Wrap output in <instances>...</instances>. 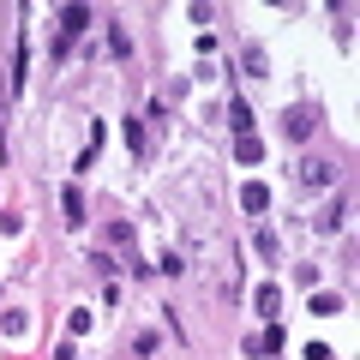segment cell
<instances>
[{"mask_svg":"<svg viewBox=\"0 0 360 360\" xmlns=\"http://www.w3.org/2000/svg\"><path fill=\"white\" fill-rule=\"evenodd\" d=\"M127 144H132V150L144 156V144H150V132H144V120H127Z\"/></svg>","mask_w":360,"mask_h":360,"instance_id":"10","label":"cell"},{"mask_svg":"<svg viewBox=\"0 0 360 360\" xmlns=\"http://www.w3.org/2000/svg\"><path fill=\"white\" fill-rule=\"evenodd\" d=\"M240 205H246V210H270V193L252 180V186H240Z\"/></svg>","mask_w":360,"mask_h":360,"instance_id":"5","label":"cell"},{"mask_svg":"<svg viewBox=\"0 0 360 360\" xmlns=\"http://www.w3.org/2000/svg\"><path fill=\"white\" fill-rule=\"evenodd\" d=\"M300 180H307V186H330V180H336V162H324V156H307V162H300Z\"/></svg>","mask_w":360,"mask_h":360,"instance_id":"1","label":"cell"},{"mask_svg":"<svg viewBox=\"0 0 360 360\" xmlns=\"http://www.w3.org/2000/svg\"><path fill=\"white\" fill-rule=\"evenodd\" d=\"M229 120H234V132H240V139H252V108H246V103H234Z\"/></svg>","mask_w":360,"mask_h":360,"instance_id":"7","label":"cell"},{"mask_svg":"<svg viewBox=\"0 0 360 360\" xmlns=\"http://www.w3.org/2000/svg\"><path fill=\"white\" fill-rule=\"evenodd\" d=\"M336 312H342L336 295H312V319H336Z\"/></svg>","mask_w":360,"mask_h":360,"instance_id":"8","label":"cell"},{"mask_svg":"<svg viewBox=\"0 0 360 360\" xmlns=\"http://www.w3.org/2000/svg\"><path fill=\"white\" fill-rule=\"evenodd\" d=\"M54 360H78V354H72V348H54Z\"/></svg>","mask_w":360,"mask_h":360,"instance_id":"12","label":"cell"},{"mask_svg":"<svg viewBox=\"0 0 360 360\" xmlns=\"http://www.w3.org/2000/svg\"><path fill=\"white\" fill-rule=\"evenodd\" d=\"M258 312L276 319V312H283V288H258Z\"/></svg>","mask_w":360,"mask_h":360,"instance_id":"6","label":"cell"},{"mask_svg":"<svg viewBox=\"0 0 360 360\" xmlns=\"http://www.w3.org/2000/svg\"><path fill=\"white\" fill-rule=\"evenodd\" d=\"M60 205H66V222H84V198H78V186H66Z\"/></svg>","mask_w":360,"mask_h":360,"instance_id":"9","label":"cell"},{"mask_svg":"<svg viewBox=\"0 0 360 360\" xmlns=\"http://www.w3.org/2000/svg\"><path fill=\"white\" fill-rule=\"evenodd\" d=\"M84 25H90V13H84V6H66V13H60V30H66V37H78Z\"/></svg>","mask_w":360,"mask_h":360,"instance_id":"4","label":"cell"},{"mask_svg":"<svg viewBox=\"0 0 360 360\" xmlns=\"http://www.w3.org/2000/svg\"><path fill=\"white\" fill-rule=\"evenodd\" d=\"M283 127H288V139H307V132H312V108H288Z\"/></svg>","mask_w":360,"mask_h":360,"instance_id":"3","label":"cell"},{"mask_svg":"<svg viewBox=\"0 0 360 360\" xmlns=\"http://www.w3.org/2000/svg\"><path fill=\"white\" fill-rule=\"evenodd\" d=\"M283 342H288V336H283V324H270L264 336H252V354H283Z\"/></svg>","mask_w":360,"mask_h":360,"instance_id":"2","label":"cell"},{"mask_svg":"<svg viewBox=\"0 0 360 360\" xmlns=\"http://www.w3.org/2000/svg\"><path fill=\"white\" fill-rule=\"evenodd\" d=\"M319 229H324V234H336V229H342V205H330V210H324V217H319Z\"/></svg>","mask_w":360,"mask_h":360,"instance_id":"11","label":"cell"}]
</instances>
